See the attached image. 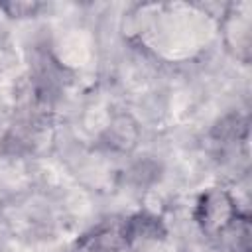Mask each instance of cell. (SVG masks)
<instances>
[{"label": "cell", "instance_id": "cell-1", "mask_svg": "<svg viewBox=\"0 0 252 252\" xmlns=\"http://www.w3.org/2000/svg\"><path fill=\"white\" fill-rule=\"evenodd\" d=\"M238 217V205L232 193L224 187H209L197 199L195 220L199 228L211 238L222 236Z\"/></svg>", "mask_w": 252, "mask_h": 252}, {"label": "cell", "instance_id": "cell-2", "mask_svg": "<svg viewBox=\"0 0 252 252\" xmlns=\"http://www.w3.org/2000/svg\"><path fill=\"white\" fill-rule=\"evenodd\" d=\"M142 138L138 120L130 112H116L100 134V142L114 154H132Z\"/></svg>", "mask_w": 252, "mask_h": 252}, {"label": "cell", "instance_id": "cell-3", "mask_svg": "<svg viewBox=\"0 0 252 252\" xmlns=\"http://www.w3.org/2000/svg\"><path fill=\"white\" fill-rule=\"evenodd\" d=\"M122 236L126 248H134L140 244L161 240L165 236V228L161 224V219L148 213H140L122 224Z\"/></svg>", "mask_w": 252, "mask_h": 252}, {"label": "cell", "instance_id": "cell-4", "mask_svg": "<svg viewBox=\"0 0 252 252\" xmlns=\"http://www.w3.org/2000/svg\"><path fill=\"white\" fill-rule=\"evenodd\" d=\"M222 35L226 49L232 51L236 59L248 63L250 59V18L226 14L222 18Z\"/></svg>", "mask_w": 252, "mask_h": 252}, {"label": "cell", "instance_id": "cell-5", "mask_svg": "<svg viewBox=\"0 0 252 252\" xmlns=\"http://www.w3.org/2000/svg\"><path fill=\"white\" fill-rule=\"evenodd\" d=\"M126 250L122 226H106L98 228L93 234L83 236L77 242L75 252H120Z\"/></svg>", "mask_w": 252, "mask_h": 252}, {"label": "cell", "instance_id": "cell-6", "mask_svg": "<svg viewBox=\"0 0 252 252\" xmlns=\"http://www.w3.org/2000/svg\"><path fill=\"white\" fill-rule=\"evenodd\" d=\"M41 6L43 4L39 2H8V4H2V10L10 18H30V16H35L41 10Z\"/></svg>", "mask_w": 252, "mask_h": 252}]
</instances>
